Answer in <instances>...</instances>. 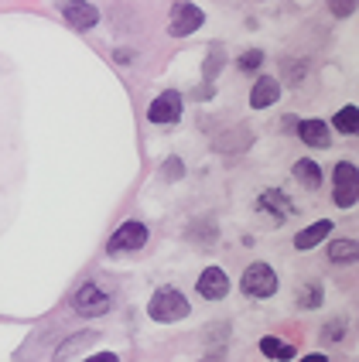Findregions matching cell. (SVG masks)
<instances>
[{"label": "cell", "instance_id": "obj_21", "mask_svg": "<svg viewBox=\"0 0 359 362\" xmlns=\"http://www.w3.org/2000/svg\"><path fill=\"white\" fill-rule=\"evenodd\" d=\"M321 342H342V322H329L321 328Z\"/></svg>", "mask_w": 359, "mask_h": 362}, {"label": "cell", "instance_id": "obj_1", "mask_svg": "<svg viewBox=\"0 0 359 362\" xmlns=\"http://www.w3.org/2000/svg\"><path fill=\"white\" fill-rule=\"evenodd\" d=\"M147 315L161 325L181 322V318L188 315V301H185V294L175 291V287H161L158 294L151 298V304H147Z\"/></svg>", "mask_w": 359, "mask_h": 362}, {"label": "cell", "instance_id": "obj_12", "mask_svg": "<svg viewBox=\"0 0 359 362\" xmlns=\"http://www.w3.org/2000/svg\"><path fill=\"white\" fill-rule=\"evenodd\" d=\"M100 342V335L96 332H79V335H72L69 342H62L55 349V359H72V356H79L82 349H89V345Z\"/></svg>", "mask_w": 359, "mask_h": 362}, {"label": "cell", "instance_id": "obj_5", "mask_svg": "<svg viewBox=\"0 0 359 362\" xmlns=\"http://www.w3.org/2000/svg\"><path fill=\"white\" fill-rule=\"evenodd\" d=\"M144 243H147V226H144V222H123L117 233L110 236V243H106V253H113V257L134 253Z\"/></svg>", "mask_w": 359, "mask_h": 362}, {"label": "cell", "instance_id": "obj_6", "mask_svg": "<svg viewBox=\"0 0 359 362\" xmlns=\"http://www.w3.org/2000/svg\"><path fill=\"white\" fill-rule=\"evenodd\" d=\"M205 14H202L195 4H188V0H178L175 7H171V21H168V31L175 35V38H185V35H192V31H199Z\"/></svg>", "mask_w": 359, "mask_h": 362}, {"label": "cell", "instance_id": "obj_20", "mask_svg": "<svg viewBox=\"0 0 359 362\" xmlns=\"http://www.w3.org/2000/svg\"><path fill=\"white\" fill-rule=\"evenodd\" d=\"M181 175H185V164H181L178 158H168V161H164V178H168V181H178Z\"/></svg>", "mask_w": 359, "mask_h": 362}, {"label": "cell", "instance_id": "obj_4", "mask_svg": "<svg viewBox=\"0 0 359 362\" xmlns=\"http://www.w3.org/2000/svg\"><path fill=\"white\" fill-rule=\"evenodd\" d=\"M359 199V175H356V164L342 161L336 164V192H332V202L339 209H353Z\"/></svg>", "mask_w": 359, "mask_h": 362}, {"label": "cell", "instance_id": "obj_22", "mask_svg": "<svg viewBox=\"0 0 359 362\" xmlns=\"http://www.w3.org/2000/svg\"><path fill=\"white\" fill-rule=\"evenodd\" d=\"M329 7H332V14H336V18H349V14H353V7H356V0H329Z\"/></svg>", "mask_w": 359, "mask_h": 362}, {"label": "cell", "instance_id": "obj_18", "mask_svg": "<svg viewBox=\"0 0 359 362\" xmlns=\"http://www.w3.org/2000/svg\"><path fill=\"white\" fill-rule=\"evenodd\" d=\"M332 123H336V130H339V134H356L359 130V110L356 106H342Z\"/></svg>", "mask_w": 359, "mask_h": 362}, {"label": "cell", "instance_id": "obj_17", "mask_svg": "<svg viewBox=\"0 0 359 362\" xmlns=\"http://www.w3.org/2000/svg\"><path fill=\"white\" fill-rule=\"evenodd\" d=\"M260 352L267 356V359H295V345H287V342H280V339H263L260 342Z\"/></svg>", "mask_w": 359, "mask_h": 362}, {"label": "cell", "instance_id": "obj_7", "mask_svg": "<svg viewBox=\"0 0 359 362\" xmlns=\"http://www.w3.org/2000/svg\"><path fill=\"white\" fill-rule=\"evenodd\" d=\"M59 11H62V18L69 21L72 28H79V31L93 28L100 21V11L89 0H59Z\"/></svg>", "mask_w": 359, "mask_h": 362}, {"label": "cell", "instance_id": "obj_8", "mask_svg": "<svg viewBox=\"0 0 359 362\" xmlns=\"http://www.w3.org/2000/svg\"><path fill=\"white\" fill-rule=\"evenodd\" d=\"M181 117V96L175 89H164L158 100L147 106V120L151 123H175Z\"/></svg>", "mask_w": 359, "mask_h": 362}, {"label": "cell", "instance_id": "obj_24", "mask_svg": "<svg viewBox=\"0 0 359 362\" xmlns=\"http://www.w3.org/2000/svg\"><path fill=\"white\" fill-rule=\"evenodd\" d=\"M216 69H220V52H212V59H209V76H216Z\"/></svg>", "mask_w": 359, "mask_h": 362}, {"label": "cell", "instance_id": "obj_11", "mask_svg": "<svg viewBox=\"0 0 359 362\" xmlns=\"http://www.w3.org/2000/svg\"><path fill=\"white\" fill-rule=\"evenodd\" d=\"M298 127V137L304 144H312V147H329V127L321 120H301L295 123Z\"/></svg>", "mask_w": 359, "mask_h": 362}, {"label": "cell", "instance_id": "obj_19", "mask_svg": "<svg viewBox=\"0 0 359 362\" xmlns=\"http://www.w3.org/2000/svg\"><path fill=\"white\" fill-rule=\"evenodd\" d=\"M321 304V287L319 284H304L298 291V308H319Z\"/></svg>", "mask_w": 359, "mask_h": 362}, {"label": "cell", "instance_id": "obj_13", "mask_svg": "<svg viewBox=\"0 0 359 362\" xmlns=\"http://www.w3.org/2000/svg\"><path fill=\"white\" fill-rule=\"evenodd\" d=\"M278 96H280L278 79H257L253 93H250V106H253V110H263V106L278 103Z\"/></svg>", "mask_w": 359, "mask_h": 362}, {"label": "cell", "instance_id": "obj_2", "mask_svg": "<svg viewBox=\"0 0 359 362\" xmlns=\"http://www.w3.org/2000/svg\"><path fill=\"white\" fill-rule=\"evenodd\" d=\"M278 291V274L267 267V263H250L243 270V294L246 298H270Z\"/></svg>", "mask_w": 359, "mask_h": 362}, {"label": "cell", "instance_id": "obj_16", "mask_svg": "<svg viewBox=\"0 0 359 362\" xmlns=\"http://www.w3.org/2000/svg\"><path fill=\"white\" fill-rule=\"evenodd\" d=\"M356 240H336L329 246V260L332 263H353L356 260Z\"/></svg>", "mask_w": 359, "mask_h": 362}, {"label": "cell", "instance_id": "obj_14", "mask_svg": "<svg viewBox=\"0 0 359 362\" xmlns=\"http://www.w3.org/2000/svg\"><path fill=\"white\" fill-rule=\"evenodd\" d=\"M329 233H332V222L321 219V222H315V226H308V229H301L298 236H295V246H298V250H312V246H319Z\"/></svg>", "mask_w": 359, "mask_h": 362}, {"label": "cell", "instance_id": "obj_26", "mask_svg": "<svg viewBox=\"0 0 359 362\" xmlns=\"http://www.w3.org/2000/svg\"><path fill=\"white\" fill-rule=\"evenodd\" d=\"M130 59H134V52H127V48H123V52H117V62H123V65H127Z\"/></svg>", "mask_w": 359, "mask_h": 362}, {"label": "cell", "instance_id": "obj_25", "mask_svg": "<svg viewBox=\"0 0 359 362\" xmlns=\"http://www.w3.org/2000/svg\"><path fill=\"white\" fill-rule=\"evenodd\" d=\"M212 96V86H202V89H195V100H209Z\"/></svg>", "mask_w": 359, "mask_h": 362}, {"label": "cell", "instance_id": "obj_23", "mask_svg": "<svg viewBox=\"0 0 359 362\" xmlns=\"http://www.w3.org/2000/svg\"><path fill=\"white\" fill-rule=\"evenodd\" d=\"M260 62H263V55H260V52H243V59H239V69H243V72H253Z\"/></svg>", "mask_w": 359, "mask_h": 362}, {"label": "cell", "instance_id": "obj_9", "mask_svg": "<svg viewBox=\"0 0 359 362\" xmlns=\"http://www.w3.org/2000/svg\"><path fill=\"white\" fill-rule=\"evenodd\" d=\"M257 209H260V212H267L274 222H284V219H291V216H295V205H291V202H287V195H284V192H278V188H267V192L260 195Z\"/></svg>", "mask_w": 359, "mask_h": 362}, {"label": "cell", "instance_id": "obj_3", "mask_svg": "<svg viewBox=\"0 0 359 362\" xmlns=\"http://www.w3.org/2000/svg\"><path fill=\"white\" fill-rule=\"evenodd\" d=\"M76 311H79L82 318H100V315H106L110 308H113V301H110V294L103 291L100 284H82L79 291H76Z\"/></svg>", "mask_w": 359, "mask_h": 362}, {"label": "cell", "instance_id": "obj_15", "mask_svg": "<svg viewBox=\"0 0 359 362\" xmlns=\"http://www.w3.org/2000/svg\"><path fill=\"white\" fill-rule=\"evenodd\" d=\"M295 178H298L308 192H315V188L321 185V168L315 161H298L295 164Z\"/></svg>", "mask_w": 359, "mask_h": 362}, {"label": "cell", "instance_id": "obj_10", "mask_svg": "<svg viewBox=\"0 0 359 362\" xmlns=\"http://www.w3.org/2000/svg\"><path fill=\"white\" fill-rule=\"evenodd\" d=\"M199 294L205 301H220V298H226V294H229V277L222 274L220 267H205L202 277H199Z\"/></svg>", "mask_w": 359, "mask_h": 362}]
</instances>
